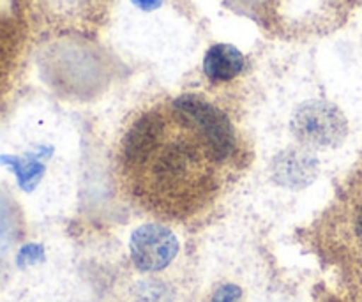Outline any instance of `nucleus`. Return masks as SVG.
<instances>
[{
	"label": "nucleus",
	"instance_id": "6e6552de",
	"mask_svg": "<svg viewBox=\"0 0 362 302\" xmlns=\"http://www.w3.org/2000/svg\"><path fill=\"white\" fill-rule=\"evenodd\" d=\"M16 37V18L14 9L6 0H0V74L6 71Z\"/></svg>",
	"mask_w": 362,
	"mask_h": 302
},
{
	"label": "nucleus",
	"instance_id": "f8f14e48",
	"mask_svg": "<svg viewBox=\"0 0 362 302\" xmlns=\"http://www.w3.org/2000/svg\"><path fill=\"white\" fill-rule=\"evenodd\" d=\"M133 2L136 4V6L140 7V9L152 11V9H156V7L161 6L163 0H133Z\"/></svg>",
	"mask_w": 362,
	"mask_h": 302
},
{
	"label": "nucleus",
	"instance_id": "f257e3e1",
	"mask_svg": "<svg viewBox=\"0 0 362 302\" xmlns=\"http://www.w3.org/2000/svg\"><path fill=\"white\" fill-rule=\"evenodd\" d=\"M235 134L216 106L166 99L141 112L120 140L117 168L127 197L165 221H187L216 202L235 158Z\"/></svg>",
	"mask_w": 362,
	"mask_h": 302
},
{
	"label": "nucleus",
	"instance_id": "ddd939ff",
	"mask_svg": "<svg viewBox=\"0 0 362 302\" xmlns=\"http://www.w3.org/2000/svg\"><path fill=\"white\" fill-rule=\"evenodd\" d=\"M2 233H4V226L0 225V236H2Z\"/></svg>",
	"mask_w": 362,
	"mask_h": 302
},
{
	"label": "nucleus",
	"instance_id": "20e7f679",
	"mask_svg": "<svg viewBox=\"0 0 362 302\" xmlns=\"http://www.w3.org/2000/svg\"><path fill=\"white\" fill-rule=\"evenodd\" d=\"M131 258L141 272H158L168 267L179 253V240L168 228L144 225L131 236Z\"/></svg>",
	"mask_w": 362,
	"mask_h": 302
},
{
	"label": "nucleus",
	"instance_id": "7ed1b4c3",
	"mask_svg": "<svg viewBox=\"0 0 362 302\" xmlns=\"http://www.w3.org/2000/svg\"><path fill=\"white\" fill-rule=\"evenodd\" d=\"M292 129L297 140L308 147H329L341 140L345 122L332 106L311 103L297 110Z\"/></svg>",
	"mask_w": 362,
	"mask_h": 302
},
{
	"label": "nucleus",
	"instance_id": "1a4fd4ad",
	"mask_svg": "<svg viewBox=\"0 0 362 302\" xmlns=\"http://www.w3.org/2000/svg\"><path fill=\"white\" fill-rule=\"evenodd\" d=\"M42 253H45V250H42L41 244H25L18 253V267L25 269L32 264H37L39 260H42Z\"/></svg>",
	"mask_w": 362,
	"mask_h": 302
},
{
	"label": "nucleus",
	"instance_id": "0eeeda50",
	"mask_svg": "<svg viewBox=\"0 0 362 302\" xmlns=\"http://www.w3.org/2000/svg\"><path fill=\"white\" fill-rule=\"evenodd\" d=\"M315 172L313 159L303 154H292L290 158L279 159V180L290 186L310 182V173Z\"/></svg>",
	"mask_w": 362,
	"mask_h": 302
},
{
	"label": "nucleus",
	"instance_id": "39448f33",
	"mask_svg": "<svg viewBox=\"0 0 362 302\" xmlns=\"http://www.w3.org/2000/svg\"><path fill=\"white\" fill-rule=\"evenodd\" d=\"M244 69V55L232 45H214L204 59L205 76L214 83H223L239 76Z\"/></svg>",
	"mask_w": 362,
	"mask_h": 302
},
{
	"label": "nucleus",
	"instance_id": "f03ea898",
	"mask_svg": "<svg viewBox=\"0 0 362 302\" xmlns=\"http://www.w3.org/2000/svg\"><path fill=\"white\" fill-rule=\"evenodd\" d=\"M264 30L296 39L327 32L338 23L341 0H225Z\"/></svg>",
	"mask_w": 362,
	"mask_h": 302
},
{
	"label": "nucleus",
	"instance_id": "423d86ee",
	"mask_svg": "<svg viewBox=\"0 0 362 302\" xmlns=\"http://www.w3.org/2000/svg\"><path fill=\"white\" fill-rule=\"evenodd\" d=\"M39 156H27V158H18V156H0V165L9 166L16 175L18 184L23 191H32L45 175V165L39 161Z\"/></svg>",
	"mask_w": 362,
	"mask_h": 302
},
{
	"label": "nucleus",
	"instance_id": "9d476101",
	"mask_svg": "<svg viewBox=\"0 0 362 302\" xmlns=\"http://www.w3.org/2000/svg\"><path fill=\"white\" fill-rule=\"evenodd\" d=\"M98 2L99 0H57V4H60L62 9L76 11L78 14H83V16L87 14V11H90Z\"/></svg>",
	"mask_w": 362,
	"mask_h": 302
},
{
	"label": "nucleus",
	"instance_id": "9b49d317",
	"mask_svg": "<svg viewBox=\"0 0 362 302\" xmlns=\"http://www.w3.org/2000/svg\"><path fill=\"white\" fill-rule=\"evenodd\" d=\"M240 301V290L235 285H225L214 294L212 302H239Z\"/></svg>",
	"mask_w": 362,
	"mask_h": 302
}]
</instances>
